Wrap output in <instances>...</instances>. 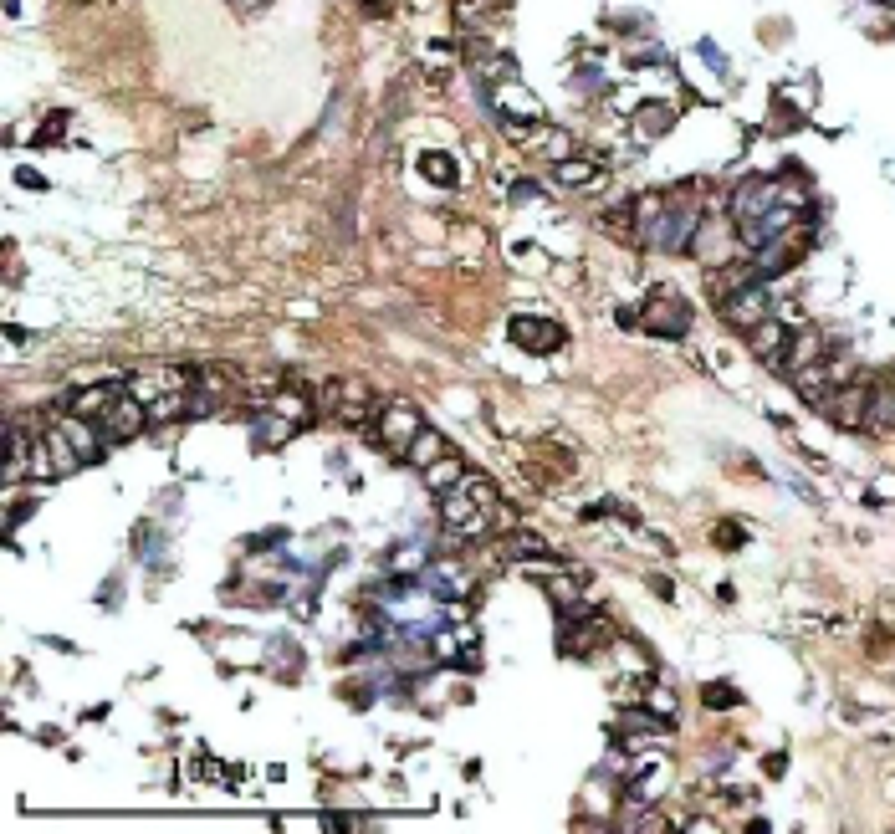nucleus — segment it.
Listing matches in <instances>:
<instances>
[{
	"instance_id": "nucleus-16",
	"label": "nucleus",
	"mask_w": 895,
	"mask_h": 834,
	"mask_svg": "<svg viewBox=\"0 0 895 834\" xmlns=\"http://www.w3.org/2000/svg\"><path fill=\"white\" fill-rule=\"evenodd\" d=\"M420 584H425L430 594H440V599H461V594H471V579L461 574L456 563H430Z\"/></svg>"
},
{
	"instance_id": "nucleus-3",
	"label": "nucleus",
	"mask_w": 895,
	"mask_h": 834,
	"mask_svg": "<svg viewBox=\"0 0 895 834\" xmlns=\"http://www.w3.org/2000/svg\"><path fill=\"white\" fill-rule=\"evenodd\" d=\"M716 307H722V323H727V328L752 333V328H763V323L773 318V287H768L763 277H752V282L732 287V297H722Z\"/></svg>"
},
{
	"instance_id": "nucleus-32",
	"label": "nucleus",
	"mask_w": 895,
	"mask_h": 834,
	"mask_svg": "<svg viewBox=\"0 0 895 834\" xmlns=\"http://www.w3.org/2000/svg\"><path fill=\"white\" fill-rule=\"evenodd\" d=\"M875 6H895V0H875Z\"/></svg>"
},
{
	"instance_id": "nucleus-21",
	"label": "nucleus",
	"mask_w": 895,
	"mask_h": 834,
	"mask_svg": "<svg viewBox=\"0 0 895 834\" xmlns=\"http://www.w3.org/2000/svg\"><path fill=\"white\" fill-rule=\"evenodd\" d=\"M670 118H676V113H670L665 103H650V108H640V113H635V139H640V144H650V139L670 134Z\"/></svg>"
},
{
	"instance_id": "nucleus-5",
	"label": "nucleus",
	"mask_w": 895,
	"mask_h": 834,
	"mask_svg": "<svg viewBox=\"0 0 895 834\" xmlns=\"http://www.w3.org/2000/svg\"><path fill=\"white\" fill-rule=\"evenodd\" d=\"M374 405V394H369V384L364 379H333L328 389H323V410L338 420V425H369L379 410H369Z\"/></svg>"
},
{
	"instance_id": "nucleus-11",
	"label": "nucleus",
	"mask_w": 895,
	"mask_h": 834,
	"mask_svg": "<svg viewBox=\"0 0 895 834\" xmlns=\"http://www.w3.org/2000/svg\"><path fill=\"white\" fill-rule=\"evenodd\" d=\"M814 364H824V333L819 328H793V338H788V354H783V379H793V374H803V369H814Z\"/></svg>"
},
{
	"instance_id": "nucleus-9",
	"label": "nucleus",
	"mask_w": 895,
	"mask_h": 834,
	"mask_svg": "<svg viewBox=\"0 0 895 834\" xmlns=\"http://www.w3.org/2000/svg\"><path fill=\"white\" fill-rule=\"evenodd\" d=\"M440 522L451 533H461V538H476L481 528H486V512L461 492V487H451V492H440Z\"/></svg>"
},
{
	"instance_id": "nucleus-22",
	"label": "nucleus",
	"mask_w": 895,
	"mask_h": 834,
	"mask_svg": "<svg viewBox=\"0 0 895 834\" xmlns=\"http://www.w3.org/2000/svg\"><path fill=\"white\" fill-rule=\"evenodd\" d=\"M456 487H461V492H466V497L486 512V517H491V507H497V481H491V476H476V471H466V476L456 481Z\"/></svg>"
},
{
	"instance_id": "nucleus-14",
	"label": "nucleus",
	"mask_w": 895,
	"mask_h": 834,
	"mask_svg": "<svg viewBox=\"0 0 895 834\" xmlns=\"http://www.w3.org/2000/svg\"><path fill=\"white\" fill-rule=\"evenodd\" d=\"M128 384H113V379H103V384H87V389H77L72 400H67V415H82V420H98L118 394H123Z\"/></svg>"
},
{
	"instance_id": "nucleus-25",
	"label": "nucleus",
	"mask_w": 895,
	"mask_h": 834,
	"mask_svg": "<svg viewBox=\"0 0 895 834\" xmlns=\"http://www.w3.org/2000/svg\"><path fill=\"white\" fill-rule=\"evenodd\" d=\"M420 174H425V180H435V185H456V180H461V169H456L451 154H425V159H420Z\"/></svg>"
},
{
	"instance_id": "nucleus-2",
	"label": "nucleus",
	"mask_w": 895,
	"mask_h": 834,
	"mask_svg": "<svg viewBox=\"0 0 895 834\" xmlns=\"http://www.w3.org/2000/svg\"><path fill=\"white\" fill-rule=\"evenodd\" d=\"M77 466H87L82 451L67 441V430L52 420L47 430L36 435V446H31V481H62V476H72Z\"/></svg>"
},
{
	"instance_id": "nucleus-6",
	"label": "nucleus",
	"mask_w": 895,
	"mask_h": 834,
	"mask_svg": "<svg viewBox=\"0 0 895 834\" xmlns=\"http://www.w3.org/2000/svg\"><path fill=\"white\" fill-rule=\"evenodd\" d=\"M144 425H149V405L139 400V394H118V400L98 415V430H103V441L108 446H123V441H139L144 435Z\"/></svg>"
},
{
	"instance_id": "nucleus-17",
	"label": "nucleus",
	"mask_w": 895,
	"mask_h": 834,
	"mask_svg": "<svg viewBox=\"0 0 895 834\" xmlns=\"http://www.w3.org/2000/svg\"><path fill=\"white\" fill-rule=\"evenodd\" d=\"M292 430H297V425H292L287 415H277L272 405H266V410H256V446H261V451H277V446H287V441H292Z\"/></svg>"
},
{
	"instance_id": "nucleus-28",
	"label": "nucleus",
	"mask_w": 895,
	"mask_h": 834,
	"mask_svg": "<svg viewBox=\"0 0 895 834\" xmlns=\"http://www.w3.org/2000/svg\"><path fill=\"white\" fill-rule=\"evenodd\" d=\"M645 707H655L665 722L676 717V691H665V686H655V691H645Z\"/></svg>"
},
{
	"instance_id": "nucleus-7",
	"label": "nucleus",
	"mask_w": 895,
	"mask_h": 834,
	"mask_svg": "<svg viewBox=\"0 0 895 834\" xmlns=\"http://www.w3.org/2000/svg\"><path fill=\"white\" fill-rule=\"evenodd\" d=\"M425 430V420H420V410L410 405V400H389L379 415H374V435L389 446V451H410V441Z\"/></svg>"
},
{
	"instance_id": "nucleus-12",
	"label": "nucleus",
	"mask_w": 895,
	"mask_h": 834,
	"mask_svg": "<svg viewBox=\"0 0 895 834\" xmlns=\"http://www.w3.org/2000/svg\"><path fill=\"white\" fill-rule=\"evenodd\" d=\"M179 389H195V379L185 369H159V374H133L128 379V394H139L144 405L164 400V394H179Z\"/></svg>"
},
{
	"instance_id": "nucleus-29",
	"label": "nucleus",
	"mask_w": 895,
	"mask_h": 834,
	"mask_svg": "<svg viewBox=\"0 0 895 834\" xmlns=\"http://www.w3.org/2000/svg\"><path fill=\"white\" fill-rule=\"evenodd\" d=\"M282 538H287V528H266L261 538H251V548H277Z\"/></svg>"
},
{
	"instance_id": "nucleus-27",
	"label": "nucleus",
	"mask_w": 895,
	"mask_h": 834,
	"mask_svg": "<svg viewBox=\"0 0 895 834\" xmlns=\"http://www.w3.org/2000/svg\"><path fill=\"white\" fill-rule=\"evenodd\" d=\"M711 543H716V548H742V543H747V533H742V522H716V533H711Z\"/></svg>"
},
{
	"instance_id": "nucleus-10",
	"label": "nucleus",
	"mask_w": 895,
	"mask_h": 834,
	"mask_svg": "<svg viewBox=\"0 0 895 834\" xmlns=\"http://www.w3.org/2000/svg\"><path fill=\"white\" fill-rule=\"evenodd\" d=\"M512 343L527 348V354H558L563 328L553 318H512Z\"/></svg>"
},
{
	"instance_id": "nucleus-13",
	"label": "nucleus",
	"mask_w": 895,
	"mask_h": 834,
	"mask_svg": "<svg viewBox=\"0 0 895 834\" xmlns=\"http://www.w3.org/2000/svg\"><path fill=\"white\" fill-rule=\"evenodd\" d=\"M665 783H670V758H645V763H635L630 768V799L635 804H655L660 794H665Z\"/></svg>"
},
{
	"instance_id": "nucleus-18",
	"label": "nucleus",
	"mask_w": 895,
	"mask_h": 834,
	"mask_svg": "<svg viewBox=\"0 0 895 834\" xmlns=\"http://www.w3.org/2000/svg\"><path fill=\"white\" fill-rule=\"evenodd\" d=\"M445 451H451V446H445V435L425 425V430L415 435V441H410V451H405V461H410L415 471H425V466H435V461H440Z\"/></svg>"
},
{
	"instance_id": "nucleus-1",
	"label": "nucleus",
	"mask_w": 895,
	"mask_h": 834,
	"mask_svg": "<svg viewBox=\"0 0 895 834\" xmlns=\"http://www.w3.org/2000/svg\"><path fill=\"white\" fill-rule=\"evenodd\" d=\"M635 215H640V241L650 251H691L696 246L701 205L670 200V195H645V200H635Z\"/></svg>"
},
{
	"instance_id": "nucleus-15",
	"label": "nucleus",
	"mask_w": 895,
	"mask_h": 834,
	"mask_svg": "<svg viewBox=\"0 0 895 834\" xmlns=\"http://www.w3.org/2000/svg\"><path fill=\"white\" fill-rule=\"evenodd\" d=\"M747 338H752V354L763 359L768 369H783V354H788V338H793V328H783V323H773V318H768L763 328H752Z\"/></svg>"
},
{
	"instance_id": "nucleus-30",
	"label": "nucleus",
	"mask_w": 895,
	"mask_h": 834,
	"mask_svg": "<svg viewBox=\"0 0 895 834\" xmlns=\"http://www.w3.org/2000/svg\"><path fill=\"white\" fill-rule=\"evenodd\" d=\"M364 6V16H389V0H358Z\"/></svg>"
},
{
	"instance_id": "nucleus-23",
	"label": "nucleus",
	"mask_w": 895,
	"mask_h": 834,
	"mask_svg": "<svg viewBox=\"0 0 895 834\" xmlns=\"http://www.w3.org/2000/svg\"><path fill=\"white\" fill-rule=\"evenodd\" d=\"M507 553H512V558H537V563H558V553H553L543 538H537V533H527V528H522V533H512Z\"/></svg>"
},
{
	"instance_id": "nucleus-8",
	"label": "nucleus",
	"mask_w": 895,
	"mask_h": 834,
	"mask_svg": "<svg viewBox=\"0 0 895 834\" xmlns=\"http://www.w3.org/2000/svg\"><path fill=\"white\" fill-rule=\"evenodd\" d=\"M819 410H824L839 430H860V425L870 420V384H839Z\"/></svg>"
},
{
	"instance_id": "nucleus-20",
	"label": "nucleus",
	"mask_w": 895,
	"mask_h": 834,
	"mask_svg": "<svg viewBox=\"0 0 895 834\" xmlns=\"http://www.w3.org/2000/svg\"><path fill=\"white\" fill-rule=\"evenodd\" d=\"M420 476H425V492H451V487H456V481L466 476V466H461V461H456L451 451H445V456H440L435 466H425Z\"/></svg>"
},
{
	"instance_id": "nucleus-26",
	"label": "nucleus",
	"mask_w": 895,
	"mask_h": 834,
	"mask_svg": "<svg viewBox=\"0 0 895 834\" xmlns=\"http://www.w3.org/2000/svg\"><path fill=\"white\" fill-rule=\"evenodd\" d=\"M701 701H706L711 712H727V707H737V701H742V691H737L732 681H711V686L701 691Z\"/></svg>"
},
{
	"instance_id": "nucleus-19",
	"label": "nucleus",
	"mask_w": 895,
	"mask_h": 834,
	"mask_svg": "<svg viewBox=\"0 0 895 834\" xmlns=\"http://www.w3.org/2000/svg\"><path fill=\"white\" fill-rule=\"evenodd\" d=\"M870 430H880V435H890L895 430V379L890 384H880V389H870V420H865Z\"/></svg>"
},
{
	"instance_id": "nucleus-4",
	"label": "nucleus",
	"mask_w": 895,
	"mask_h": 834,
	"mask_svg": "<svg viewBox=\"0 0 895 834\" xmlns=\"http://www.w3.org/2000/svg\"><path fill=\"white\" fill-rule=\"evenodd\" d=\"M640 323H645L650 333H660V338H686V333H691V302L670 287V282H655V292L645 297Z\"/></svg>"
},
{
	"instance_id": "nucleus-31",
	"label": "nucleus",
	"mask_w": 895,
	"mask_h": 834,
	"mask_svg": "<svg viewBox=\"0 0 895 834\" xmlns=\"http://www.w3.org/2000/svg\"><path fill=\"white\" fill-rule=\"evenodd\" d=\"M195 773H205V783H215V778H220V763L205 758V763H195Z\"/></svg>"
},
{
	"instance_id": "nucleus-24",
	"label": "nucleus",
	"mask_w": 895,
	"mask_h": 834,
	"mask_svg": "<svg viewBox=\"0 0 895 834\" xmlns=\"http://www.w3.org/2000/svg\"><path fill=\"white\" fill-rule=\"evenodd\" d=\"M553 180H558V185H594V180H599V164H589V159H563V164L553 169Z\"/></svg>"
}]
</instances>
